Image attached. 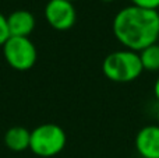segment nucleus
I'll list each match as a JSON object with an SVG mask.
<instances>
[{
  "label": "nucleus",
  "instance_id": "1",
  "mask_svg": "<svg viewBox=\"0 0 159 158\" xmlns=\"http://www.w3.org/2000/svg\"><path fill=\"white\" fill-rule=\"evenodd\" d=\"M115 38L134 52L154 45L159 39V13L155 10L127 6L117 11L112 22Z\"/></svg>",
  "mask_w": 159,
  "mask_h": 158
},
{
  "label": "nucleus",
  "instance_id": "2",
  "mask_svg": "<svg viewBox=\"0 0 159 158\" xmlns=\"http://www.w3.org/2000/svg\"><path fill=\"white\" fill-rule=\"evenodd\" d=\"M102 72L105 77L113 83H131L143 74L144 69L138 52L120 49L110 52L103 59Z\"/></svg>",
  "mask_w": 159,
  "mask_h": 158
},
{
  "label": "nucleus",
  "instance_id": "3",
  "mask_svg": "<svg viewBox=\"0 0 159 158\" xmlns=\"http://www.w3.org/2000/svg\"><path fill=\"white\" fill-rule=\"evenodd\" d=\"M67 136L63 128L56 123H42L31 130L30 150L36 157L52 158L64 150Z\"/></svg>",
  "mask_w": 159,
  "mask_h": 158
},
{
  "label": "nucleus",
  "instance_id": "4",
  "mask_svg": "<svg viewBox=\"0 0 159 158\" xmlns=\"http://www.w3.org/2000/svg\"><path fill=\"white\" fill-rule=\"evenodd\" d=\"M2 49L7 64L17 72L31 70L38 59L36 46L30 38L24 36H10Z\"/></svg>",
  "mask_w": 159,
  "mask_h": 158
},
{
  "label": "nucleus",
  "instance_id": "5",
  "mask_svg": "<svg viewBox=\"0 0 159 158\" xmlns=\"http://www.w3.org/2000/svg\"><path fill=\"white\" fill-rule=\"evenodd\" d=\"M46 22L56 31H67L74 27L77 11L74 3L67 0H49L45 6Z\"/></svg>",
  "mask_w": 159,
  "mask_h": 158
},
{
  "label": "nucleus",
  "instance_id": "6",
  "mask_svg": "<svg viewBox=\"0 0 159 158\" xmlns=\"http://www.w3.org/2000/svg\"><path fill=\"white\" fill-rule=\"evenodd\" d=\"M134 146L141 158H159V126L147 125L135 134Z\"/></svg>",
  "mask_w": 159,
  "mask_h": 158
},
{
  "label": "nucleus",
  "instance_id": "7",
  "mask_svg": "<svg viewBox=\"0 0 159 158\" xmlns=\"http://www.w3.org/2000/svg\"><path fill=\"white\" fill-rule=\"evenodd\" d=\"M36 25V20L31 11L16 10L7 16V27L10 36H24L30 38Z\"/></svg>",
  "mask_w": 159,
  "mask_h": 158
},
{
  "label": "nucleus",
  "instance_id": "8",
  "mask_svg": "<svg viewBox=\"0 0 159 158\" xmlns=\"http://www.w3.org/2000/svg\"><path fill=\"white\" fill-rule=\"evenodd\" d=\"M31 132L24 126H13L4 133V144L10 151L21 153L30 150Z\"/></svg>",
  "mask_w": 159,
  "mask_h": 158
},
{
  "label": "nucleus",
  "instance_id": "9",
  "mask_svg": "<svg viewBox=\"0 0 159 158\" xmlns=\"http://www.w3.org/2000/svg\"><path fill=\"white\" fill-rule=\"evenodd\" d=\"M143 69L147 72H159V44L149 45L148 48L138 52Z\"/></svg>",
  "mask_w": 159,
  "mask_h": 158
},
{
  "label": "nucleus",
  "instance_id": "10",
  "mask_svg": "<svg viewBox=\"0 0 159 158\" xmlns=\"http://www.w3.org/2000/svg\"><path fill=\"white\" fill-rule=\"evenodd\" d=\"M8 38H10V32L7 27V17L0 13V48L7 42Z\"/></svg>",
  "mask_w": 159,
  "mask_h": 158
},
{
  "label": "nucleus",
  "instance_id": "11",
  "mask_svg": "<svg viewBox=\"0 0 159 158\" xmlns=\"http://www.w3.org/2000/svg\"><path fill=\"white\" fill-rule=\"evenodd\" d=\"M130 2H131V6L147 8V10L158 11V8H159V0H130Z\"/></svg>",
  "mask_w": 159,
  "mask_h": 158
},
{
  "label": "nucleus",
  "instance_id": "12",
  "mask_svg": "<svg viewBox=\"0 0 159 158\" xmlns=\"http://www.w3.org/2000/svg\"><path fill=\"white\" fill-rule=\"evenodd\" d=\"M154 95H155V98H157V101L159 102V76L154 83Z\"/></svg>",
  "mask_w": 159,
  "mask_h": 158
},
{
  "label": "nucleus",
  "instance_id": "13",
  "mask_svg": "<svg viewBox=\"0 0 159 158\" xmlns=\"http://www.w3.org/2000/svg\"><path fill=\"white\" fill-rule=\"evenodd\" d=\"M102 3H112V2H115V0H101Z\"/></svg>",
  "mask_w": 159,
  "mask_h": 158
},
{
  "label": "nucleus",
  "instance_id": "14",
  "mask_svg": "<svg viewBox=\"0 0 159 158\" xmlns=\"http://www.w3.org/2000/svg\"><path fill=\"white\" fill-rule=\"evenodd\" d=\"M157 120H158V123H157V125L159 126V111H158V114H157Z\"/></svg>",
  "mask_w": 159,
  "mask_h": 158
},
{
  "label": "nucleus",
  "instance_id": "15",
  "mask_svg": "<svg viewBox=\"0 0 159 158\" xmlns=\"http://www.w3.org/2000/svg\"><path fill=\"white\" fill-rule=\"evenodd\" d=\"M67 2H71V3H74V2H77V0H67Z\"/></svg>",
  "mask_w": 159,
  "mask_h": 158
}]
</instances>
